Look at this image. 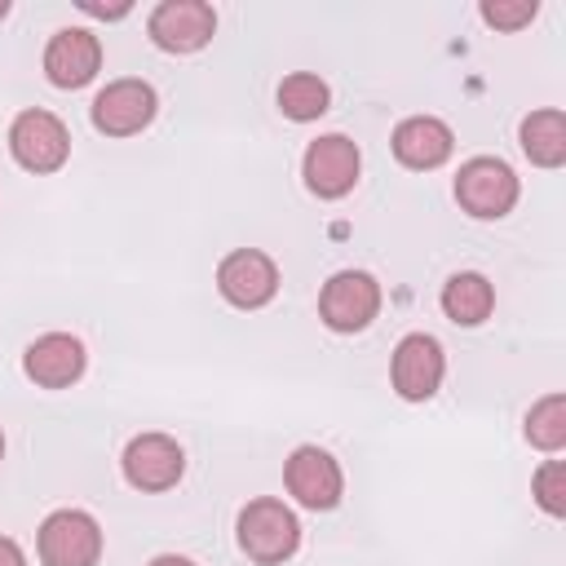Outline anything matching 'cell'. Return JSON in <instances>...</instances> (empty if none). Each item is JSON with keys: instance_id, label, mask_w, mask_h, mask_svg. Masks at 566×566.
I'll return each mask as SVG.
<instances>
[{"instance_id": "1", "label": "cell", "mask_w": 566, "mask_h": 566, "mask_svg": "<svg viewBox=\"0 0 566 566\" xmlns=\"http://www.w3.org/2000/svg\"><path fill=\"white\" fill-rule=\"evenodd\" d=\"M301 544V522L296 513L283 504V500H252L243 513H239V548L261 562V566H279L296 553Z\"/></svg>"}, {"instance_id": "2", "label": "cell", "mask_w": 566, "mask_h": 566, "mask_svg": "<svg viewBox=\"0 0 566 566\" xmlns=\"http://www.w3.org/2000/svg\"><path fill=\"white\" fill-rule=\"evenodd\" d=\"M318 314L332 332H363L380 314V283L367 270H340L323 283Z\"/></svg>"}, {"instance_id": "3", "label": "cell", "mask_w": 566, "mask_h": 566, "mask_svg": "<svg viewBox=\"0 0 566 566\" xmlns=\"http://www.w3.org/2000/svg\"><path fill=\"white\" fill-rule=\"evenodd\" d=\"M102 526L80 509H57L40 526V562L44 566H97Z\"/></svg>"}, {"instance_id": "4", "label": "cell", "mask_w": 566, "mask_h": 566, "mask_svg": "<svg viewBox=\"0 0 566 566\" xmlns=\"http://www.w3.org/2000/svg\"><path fill=\"white\" fill-rule=\"evenodd\" d=\"M455 199H460L464 212H473L482 221H495L517 203V177L504 159H491V155L469 159L455 177Z\"/></svg>"}, {"instance_id": "5", "label": "cell", "mask_w": 566, "mask_h": 566, "mask_svg": "<svg viewBox=\"0 0 566 566\" xmlns=\"http://www.w3.org/2000/svg\"><path fill=\"white\" fill-rule=\"evenodd\" d=\"M9 150L27 172H57L71 155L66 124L49 111H22L9 128Z\"/></svg>"}, {"instance_id": "6", "label": "cell", "mask_w": 566, "mask_h": 566, "mask_svg": "<svg viewBox=\"0 0 566 566\" xmlns=\"http://www.w3.org/2000/svg\"><path fill=\"white\" fill-rule=\"evenodd\" d=\"M146 27H150V40L164 53H195L212 40L217 13L203 0H164V4H155Z\"/></svg>"}, {"instance_id": "7", "label": "cell", "mask_w": 566, "mask_h": 566, "mask_svg": "<svg viewBox=\"0 0 566 566\" xmlns=\"http://www.w3.org/2000/svg\"><path fill=\"white\" fill-rule=\"evenodd\" d=\"M155 88L146 80H115L93 102V128L106 137H133L155 119Z\"/></svg>"}, {"instance_id": "8", "label": "cell", "mask_w": 566, "mask_h": 566, "mask_svg": "<svg viewBox=\"0 0 566 566\" xmlns=\"http://www.w3.org/2000/svg\"><path fill=\"white\" fill-rule=\"evenodd\" d=\"M358 164H363V159H358V146H354L345 133H327V137L310 142L301 172H305V186H310L318 199H340V195L354 190Z\"/></svg>"}, {"instance_id": "9", "label": "cell", "mask_w": 566, "mask_h": 566, "mask_svg": "<svg viewBox=\"0 0 566 566\" xmlns=\"http://www.w3.org/2000/svg\"><path fill=\"white\" fill-rule=\"evenodd\" d=\"M442 371H447V358H442V345H438L433 336L411 332V336L398 340L389 376H394V389H398L407 402H424V398H433L438 385H442Z\"/></svg>"}, {"instance_id": "10", "label": "cell", "mask_w": 566, "mask_h": 566, "mask_svg": "<svg viewBox=\"0 0 566 566\" xmlns=\"http://www.w3.org/2000/svg\"><path fill=\"white\" fill-rule=\"evenodd\" d=\"M217 287H221V296H226L230 305H239V310H261V305L274 301V292H279V270H274V261H270L265 252L239 248V252H230V256L221 261Z\"/></svg>"}, {"instance_id": "11", "label": "cell", "mask_w": 566, "mask_h": 566, "mask_svg": "<svg viewBox=\"0 0 566 566\" xmlns=\"http://www.w3.org/2000/svg\"><path fill=\"white\" fill-rule=\"evenodd\" d=\"M186 469L181 447L168 433H142L124 447V478L137 491H168Z\"/></svg>"}, {"instance_id": "12", "label": "cell", "mask_w": 566, "mask_h": 566, "mask_svg": "<svg viewBox=\"0 0 566 566\" xmlns=\"http://www.w3.org/2000/svg\"><path fill=\"white\" fill-rule=\"evenodd\" d=\"M283 482H287V491L305 509H336V500L345 491L340 464L323 447H296L292 460H287V469H283Z\"/></svg>"}, {"instance_id": "13", "label": "cell", "mask_w": 566, "mask_h": 566, "mask_svg": "<svg viewBox=\"0 0 566 566\" xmlns=\"http://www.w3.org/2000/svg\"><path fill=\"white\" fill-rule=\"evenodd\" d=\"M102 66V44L93 31L84 27H62L49 49H44V75L57 84V88H80L97 75Z\"/></svg>"}, {"instance_id": "14", "label": "cell", "mask_w": 566, "mask_h": 566, "mask_svg": "<svg viewBox=\"0 0 566 566\" xmlns=\"http://www.w3.org/2000/svg\"><path fill=\"white\" fill-rule=\"evenodd\" d=\"M22 367H27V376H31L35 385H44V389H66V385H75L80 371H84V345H80L75 336H66V332H49V336H40V340L27 345Z\"/></svg>"}, {"instance_id": "15", "label": "cell", "mask_w": 566, "mask_h": 566, "mask_svg": "<svg viewBox=\"0 0 566 566\" xmlns=\"http://www.w3.org/2000/svg\"><path fill=\"white\" fill-rule=\"evenodd\" d=\"M451 146H455L451 128L442 119H433V115H411V119H402L394 128V155H398V164H407L416 172H429V168L447 164Z\"/></svg>"}, {"instance_id": "16", "label": "cell", "mask_w": 566, "mask_h": 566, "mask_svg": "<svg viewBox=\"0 0 566 566\" xmlns=\"http://www.w3.org/2000/svg\"><path fill=\"white\" fill-rule=\"evenodd\" d=\"M442 310H447L451 323H460V327H478V323L495 310V287H491L482 274L460 270V274H451L447 287H442Z\"/></svg>"}, {"instance_id": "17", "label": "cell", "mask_w": 566, "mask_h": 566, "mask_svg": "<svg viewBox=\"0 0 566 566\" xmlns=\"http://www.w3.org/2000/svg\"><path fill=\"white\" fill-rule=\"evenodd\" d=\"M522 150L539 168H562L566 164V119H562V111H531L522 119Z\"/></svg>"}, {"instance_id": "18", "label": "cell", "mask_w": 566, "mask_h": 566, "mask_svg": "<svg viewBox=\"0 0 566 566\" xmlns=\"http://www.w3.org/2000/svg\"><path fill=\"white\" fill-rule=\"evenodd\" d=\"M327 102H332L327 84H323L318 75H310V71H296V75H287V80L279 84V111H283L287 119H296V124L318 119V115L327 111Z\"/></svg>"}, {"instance_id": "19", "label": "cell", "mask_w": 566, "mask_h": 566, "mask_svg": "<svg viewBox=\"0 0 566 566\" xmlns=\"http://www.w3.org/2000/svg\"><path fill=\"white\" fill-rule=\"evenodd\" d=\"M526 438H531V447H539V451H562V447H566V398H562V394H548V398H539V402L531 407V416H526Z\"/></svg>"}, {"instance_id": "20", "label": "cell", "mask_w": 566, "mask_h": 566, "mask_svg": "<svg viewBox=\"0 0 566 566\" xmlns=\"http://www.w3.org/2000/svg\"><path fill=\"white\" fill-rule=\"evenodd\" d=\"M535 504L553 517L566 513V464L562 460H544L535 473Z\"/></svg>"}, {"instance_id": "21", "label": "cell", "mask_w": 566, "mask_h": 566, "mask_svg": "<svg viewBox=\"0 0 566 566\" xmlns=\"http://www.w3.org/2000/svg\"><path fill=\"white\" fill-rule=\"evenodd\" d=\"M535 13H539L535 0H486V4H482V22H491V27H500V31H517V27H526Z\"/></svg>"}, {"instance_id": "22", "label": "cell", "mask_w": 566, "mask_h": 566, "mask_svg": "<svg viewBox=\"0 0 566 566\" xmlns=\"http://www.w3.org/2000/svg\"><path fill=\"white\" fill-rule=\"evenodd\" d=\"M80 9L93 18H124L128 13V4H93V0H80Z\"/></svg>"}, {"instance_id": "23", "label": "cell", "mask_w": 566, "mask_h": 566, "mask_svg": "<svg viewBox=\"0 0 566 566\" xmlns=\"http://www.w3.org/2000/svg\"><path fill=\"white\" fill-rule=\"evenodd\" d=\"M0 566H27V557H22V548L9 539V535H0Z\"/></svg>"}, {"instance_id": "24", "label": "cell", "mask_w": 566, "mask_h": 566, "mask_svg": "<svg viewBox=\"0 0 566 566\" xmlns=\"http://www.w3.org/2000/svg\"><path fill=\"white\" fill-rule=\"evenodd\" d=\"M150 566H195L190 557H177V553H164V557H155Z\"/></svg>"}, {"instance_id": "25", "label": "cell", "mask_w": 566, "mask_h": 566, "mask_svg": "<svg viewBox=\"0 0 566 566\" xmlns=\"http://www.w3.org/2000/svg\"><path fill=\"white\" fill-rule=\"evenodd\" d=\"M4 13H9V0H0V18H4Z\"/></svg>"}, {"instance_id": "26", "label": "cell", "mask_w": 566, "mask_h": 566, "mask_svg": "<svg viewBox=\"0 0 566 566\" xmlns=\"http://www.w3.org/2000/svg\"><path fill=\"white\" fill-rule=\"evenodd\" d=\"M0 455H4V433H0Z\"/></svg>"}]
</instances>
